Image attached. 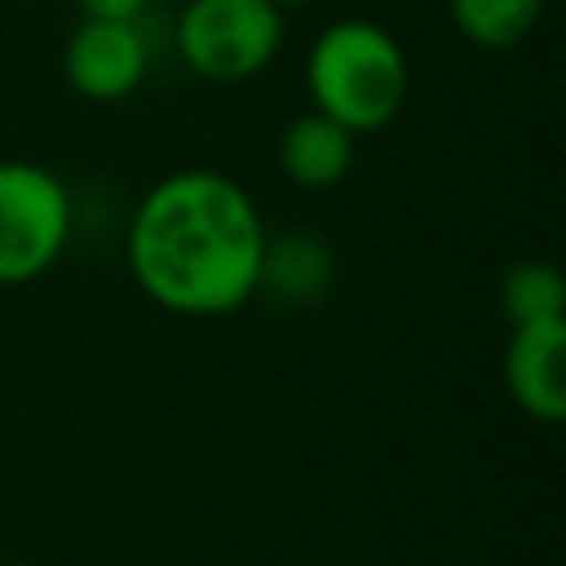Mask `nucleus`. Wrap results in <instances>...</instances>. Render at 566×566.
I'll return each mask as SVG.
<instances>
[{"label": "nucleus", "instance_id": "nucleus-10", "mask_svg": "<svg viewBox=\"0 0 566 566\" xmlns=\"http://www.w3.org/2000/svg\"><path fill=\"white\" fill-rule=\"evenodd\" d=\"M500 310L504 318L517 323H544V318H566V283L553 261L526 256L513 261L500 279Z\"/></svg>", "mask_w": 566, "mask_h": 566}, {"label": "nucleus", "instance_id": "nucleus-11", "mask_svg": "<svg viewBox=\"0 0 566 566\" xmlns=\"http://www.w3.org/2000/svg\"><path fill=\"white\" fill-rule=\"evenodd\" d=\"M155 0H75L80 18H146Z\"/></svg>", "mask_w": 566, "mask_h": 566}, {"label": "nucleus", "instance_id": "nucleus-2", "mask_svg": "<svg viewBox=\"0 0 566 566\" xmlns=\"http://www.w3.org/2000/svg\"><path fill=\"white\" fill-rule=\"evenodd\" d=\"M305 93L310 106L336 119L345 133L367 137L389 128L411 93V62L380 22L336 18L327 22L305 53Z\"/></svg>", "mask_w": 566, "mask_h": 566}, {"label": "nucleus", "instance_id": "nucleus-8", "mask_svg": "<svg viewBox=\"0 0 566 566\" xmlns=\"http://www.w3.org/2000/svg\"><path fill=\"white\" fill-rule=\"evenodd\" d=\"M336 279L332 248L310 230H265L261 270H256V296H274L279 305H314L327 296Z\"/></svg>", "mask_w": 566, "mask_h": 566}, {"label": "nucleus", "instance_id": "nucleus-5", "mask_svg": "<svg viewBox=\"0 0 566 566\" xmlns=\"http://www.w3.org/2000/svg\"><path fill=\"white\" fill-rule=\"evenodd\" d=\"M146 18H80L62 49V75L71 93L102 106L133 97L155 62Z\"/></svg>", "mask_w": 566, "mask_h": 566}, {"label": "nucleus", "instance_id": "nucleus-7", "mask_svg": "<svg viewBox=\"0 0 566 566\" xmlns=\"http://www.w3.org/2000/svg\"><path fill=\"white\" fill-rule=\"evenodd\" d=\"M354 150H358V137L310 106L283 124L279 146H274V164L296 190L318 195V190H332L349 177Z\"/></svg>", "mask_w": 566, "mask_h": 566}, {"label": "nucleus", "instance_id": "nucleus-1", "mask_svg": "<svg viewBox=\"0 0 566 566\" xmlns=\"http://www.w3.org/2000/svg\"><path fill=\"white\" fill-rule=\"evenodd\" d=\"M265 221L217 168H177L142 190L124 226L133 283L168 314L221 318L256 296Z\"/></svg>", "mask_w": 566, "mask_h": 566}, {"label": "nucleus", "instance_id": "nucleus-4", "mask_svg": "<svg viewBox=\"0 0 566 566\" xmlns=\"http://www.w3.org/2000/svg\"><path fill=\"white\" fill-rule=\"evenodd\" d=\"M75 234L66 181L35 159H0V287H27L57 265Z\"/></svg>", "mask_w": 566, "mask_h": 566}, {"label": "nucleus", "instance_id": "nucleus-9", "mask_svg": "<svg viewBox=\"0 0 566 566\" xmlns=\"http://www.w3.org/2000/svg\"><path fill=\"white\" fill-rule=\"evenodd\" d=\"M451 27L486 53L517 49L544 18V0H447Z\"/></svg>", "mask_w": 566, "mask_h": 566}, {"label": "nucleus", "instance_id": "nucleus-3", "mask_svg": "<svg viewBox=\"0 0 566 566\" xmlns=\"http://www.w3.org/2000/svg\"><path fill=\"white\" fill-rule=\"evenodd\" d=\"M283 9L270 0H186L172 18L181 66L208 84L256 80L283 53Z\"/></svg>", "mask_w": 566, "mask_h": 566}, {"label": "nucleus", "instance_id": "nucleus-12", "mask_svg": "<svg viewBox=\"0 0 566 566\" xmlns=\"http://www.w3.org/2000/svg\"><path fill=\"white\" fill-rule=\"evenodd\" d=\"M270 4H279V9L287 13V9H305V4H314V0H270Z\"/></svg>", "mask_w": 566, "mask_h": 566}, {"label": "nucleus", "instance_id": "nucleus-6", "mask_svg": "<svg viewBox=\"0 0 566 566\" xmlns=\"http://www.w3.org/2000/svg\"><path fill=\"white\" fill-rule=\"evenodd\" d=\"M504 385L522 416L539 424L566 420V318L513 327L504 349Z\"/></svg>", "mask_w": 566, "mask_h": 566}]
</instances>
